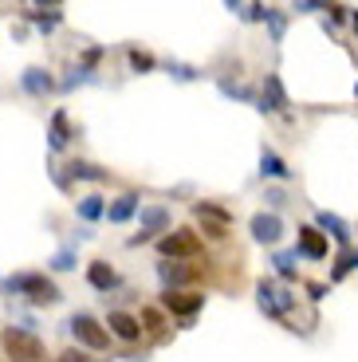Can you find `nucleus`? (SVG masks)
<instances>
[{
	"label": "nucleus",
	"instance_id": "obj_21",
	"mask_svg": "<svg viewBox=\"0 0 358 362\" xmlns=\"http://www.w3.org/2000/svg\"><path fill=\"white\" fill-rule=\"evenodd\" d=\"M264 20L272 24V40H284V16L276 8H264Z\"/></svg>",
	"mask_w": 358,
	"mask_h": 362
},
{
	"label": "nucleus",
	"instance_id": "obj_15",
	"mask_svg": "<svg viewBox=\"0 0 358 362\" xmlns=\"http://www.w3.org/2000/svg\"><path fill=\"white\" fill-rule=\"evenodd\" d=\"M138 213V197L134 193H122V197L115 201V205L107 209V217H110V225H122V221H130Z\"/></svg>",
	"mask_w": 358,
	"mask_h": 362
},
{
	"label": "nucleus",
	"instance_id": "obj_5",
	"mask_svg": "<svg viewBox=\"0 0 358 362\" xmlns=\"http://www.w3.org/2000/svg\"><path fill=\"white\" fill-rule=\"evenodd\" d=\"M71 335L79 339V346H87V351H103V346L110 343L107 331H103V327L95 323L91 315H75L71 319Z\"/></svg>",
	"mask_w": 358,
	"mask_h": 362
},
{
	"label": "nucleus",
	"instance_id": "obj_14",
	"mask_svg": "<svg viewBox=\"0 0 358 362\" xmlns=\"http://www.w3.org/2000/svg\"><path fill=\"white\" fill-rule=\"evenodd\" d=\"M260 173H264V177H276V181H287V177H291L287 162H284L279 154H272V150H264V154H260Z\"/></svg>",
	"mask_w": 358,
	"mask_h": 362
},
{
	"label": "nucleus",
	"instance_id": "obj_25",
	"mask_svg": "<svg viewBox=\"0 0 358 362\" xmlns=\"http://www.w3.org/2000/svg\"><path fill=\"white\" fill-rule=\"evenodd\" d=\"M59 362H91V358H87L83 351H63V354H59Z\"/></svg>",
	"mask_w": 358,
	"mask_h": 362
},
{
	"label": "nucleus",
	"instance_id": "obj_19",
	"mask_svg": "<svg viewBox=\"0 0 358 362\" xmlns=\"http://www.w3.org/2000/svg\"><path fill=\"white\" fill-rule=\"evenodd\" d=\"M71 177H83V181H103L107 173H103L99 165H91V162H71Z\"/></svg>",
	"mask_w": 358,
	"mask_h": 362
},
{
	"label": "nucleus",
	"instance_id": "obj_20",
	"mask_svg": "<svg viewBox=\"0 0 358 362\" xmlns=\"http://www.w3.org/2000/svg\"><path fill=\"white\" fill-rule=\"evenodd\" d=\"M79 217H83V221L103 217V197H83V201H79Z\"/></svg>",
	"mask_w": 358,
	"mask_h": 362
},
{
	"label": "nucleus",
	"instance_id": "obj_16",
	"mask_svg": "<svg viewBox=\"0 0 358 362\" xmlns=\"http://www.w3.org/2000/svg\"><path fill=\"white\" fill-rule=\"evenodd\" d=\"M20 83H24V90H32V95H47V90H52V75H47L44 67H28Z\"/></svg>",
	"mask_w": 358,
	"mask_h": 362
},
{
	"label": "nucleus",
	"instance_id": "obj_6",
	"mask_svg": "<svg viewBox=\"0 0 358 362\" xmlns=\"http://www.w3.org/2000/svg\"><path fill=\"white\" fill-rule=\"evenodd\" d=\"M252 236H256L260 245H276L279 236H284V221L276 213H256L252 217Z\"/></svg>",
	"mask_w": 358,
	"mask_h": 362
},
{
	"label": "nucleus",
	"instance_id": "obj_9",
	"mask_svg": "<svg viewBox=\"0 0 358 362\" xmlns=\"http://www.w3.org/2000/svg\"><path fill=\"white\" fill-rule=\"evenodd\" d=\"M166 225H170V213H166V209H142V236H134L130 245H142V240H150V236L161 233Z\"/></svg>",
	"mask_w": 358,
	"mask_h": 362
},
{
	"label": "nucleus",
	"instance_id": "obj_24",
	"mask_svg": "<svg viewBox=\"0 0 358 362\" xmlns=\"http://www.w3.org/2000/svg\"><path fill=\"white\" fill-rule=\"evenodd\" d=\"M291 264H296V256H287V252H279V256H276V268L284 272V276H291Z\"/></svg>",
	"mask_w": 358,
	"mask_h": 362
},
{
	"label": "nucleus",
	"instance_id": "obj_2",
	"mask_svg": "<svg viewBox=\"0 0 358 362\" xmlns=\"http://www.w3.org/2000/svg\"><path fill=\"white\" fill-rule=\"evenodd\" d=\"M8 288L20 291V296H28L32 303H59V288L47 280L44 272H20V276L8 280Z\"/></svg>",
	"mask_w": 358,
	"mask_h": 362
},
{
	"label": "nucleus",
	"instance_id": "obj_10",
	"mask_svg": "<svg viewBox=\"0 0 358 362\" xmlns=\"http://www.w3.org/2000/svg\"><path fill=\"white\" fill-rule=\"evenodd\" d=\"M161 303H166L173 315H193V311H197L205 299H201V296H189V291H166V299H161Z\"/></svg>",
	"mask_w": 358,
	"mask_h": 362
},
{
	"label": "nucleus",
	"instance_id": "obj_3",
	"mask_svg": "<svg viewBox=\"0 0 358 362\" xmlns=\"http://www.w3.org/2000/svg\"><path fill=\"white\" fill-rule=\"evenodd\" d=\"M158 248H161V256H166V260H185V256H197L201 252V240H197V233H193V228H178V233L161 236Z\"/></svg>",
	"mask_w": 358,
	"mask_h": 362
},
{
	"label": "nucleus",
	"instance_id": "obj_22",
	"mask_svg": "<svg viewBox=\"0 0 358 362\" xmlns=\"http://www.w3.org/2000/svg\"><path fill=\"white\" fill-rule=\"evenodd\" d=\"M350 268H358V252H347V256H342L339 268H335V280H342V276H347Z\"/></svg>",
	"mask_w": 358,
	"mask_h": 362
},
{
	"label": "nucleus",
	"instance_id": "obj_13",
	"mask_svg": "<svg viewBox=\"0 0 358 362\" xmlns=\"http://www.w3.org/2000/svg\"><path fill=\"white\" fill-rule=\"evenodd\" d=\"M264 110H287V95H284L279 75H268V83H264Z\"/></svg>",
	"mask_w": 358,
	"mask_h": 362
},
{
	"label": "nucleus",
	"instance_id": "obj_7",
	"mask_svg": "<svg viewBox=\"0 0 358 362\" xmlns=\"http://www.w3.org/2000/svg\"><path fill=\"white\" fill-rule=\"evenodd\" d=\"M158 276H161V284L166 288H181V284H193L201 276V268H189V264H178V260H166V264H158Z\"/></svg>",
	"mask_w": 358,
	"mask_h": 362
},
{
	"label": "nucleus",
	"instance_id": "obj_26",
	"mask_svg": "<svg viewBox=\"0 0 358 362\" xmlns=\"http://www.w3.org/2000/svg\"><path fill=\"white\" fill-rule=\"evenodd\" d=\"M142 319H146V327H161V315H158V311H142ZM142 319H138V323H142Z\"/></svg>",
	"mask_w": 358,
	"mask_h": 362
},
{
	"label": "nucleus",
	"instance_id": "obj_12",
	"mask_svg": "<svg viewBox=\"0 0 358 362\" xmlns=\"http://www.w3.org/2000/svg\"><path fill=\"white\" fill-rule=\"evenodd\" d=\"M299 252H307L311 260H323V256H327V240H323L319 228H299Z\"/></svg>",
	"mask_w": 358,
	"mask_h": 362
},
{
	"label": "nucleus",
	"instance_id": "obj_23",
	"mask_svg": "<svg viewBox=\"0 0 358 362\" xmlns=\"http://www.w3.org/2000/svg\"><path fill=\"white\" fill-rule=\"evenodd\" d=\"M130 67H134V71H150L154 59H150V55H142V52H130Z\"/></svg>",
	"mask_w": 358,
	"mask_h": 362
},
{
	"label": "nucleus",
	"instance_id": "obj_17",
	"mask_svg": "<svg viewBox=\"0 0 358 362\" xmlns=\"http://www.w3.org/2000/svg\"><path fill=\"white\" fill-rule=\"evenodd\" d=\"M319 228H327V233H331L335 240H342V245L350 240V228H347V221H342V217H335V213H319Z\"/></svg>",
	"mask_w": 358,
	"mask_h": 362
},
{
	"label": "nucleus",
	"instance_id": "obj_18",
	"mask_svg": "<svg viewBox=\"0 0 358 362\" xmlns=\"http://www.w3.org/2000/svg\"><path fill=\"white\" fill-rule=\"evenodd\" d=\"M47 142H52V150H63V146H67V115H63V110L52 115V134H47Z\"/></svg>",
	"mask_w": 358,
	"mask_h": 362
},
{
	"label": "nucleus",
	"instance_id": "obj_11",
	"mask_svg": "<svg viewBox=\"0 0 358 362\" xmlns=\"http://www.w3.org/2000/svg\"><path fill=\"white\" fill-rule=\"evenodd\" d=\"M87 280H91V288L110 291V288L118 284V276H115V268H110L107 260H91V268H87Z\"/></svg>",
	"mask_w": 358,
	"mask_h": 362
},
{
	"label": "nucleus",
	"instance_id": "obj_4",
	"mask_svg": "<svg viewBox=\"0 0 358 362\" xmlns=\"http://www.w3.org/2000/svg\"><path fill=\"white\" fill-rule=\"evenodd\" d=\"M256 296H260V308L268 311L272 319H284L287 311H291V296H287L279 284H272V280H260Z\"/></svg>",
	"mask_w": 358,
	"mask_h": 362
},
{
	"label": "nucleus",
	"instance_id": "obj_27",
	"mask_svg": "<svg viewBox=\"0 0 358 362\" xmlns=\"http://www.w3.org/2000/svg\"><path fill=\"white\" fill-rule=\"evenodd\" d=\"M55 268H59V272L71 268V252H59V256H55Z\"/></svg>",
	"mask_w": 358,
	"mask_h": 362
},
{
	"label": "nucleus",
	"instance_id": "obj_8",
	"mask_svg": "<svg viewBox=\"0 0 358 362\" xmlns=\"http://www.w3.org/2000/svg\"><path fill=\"white\" fill-rule=\"evenodd\" d=\"M107 327L122 339V343H138V339H142V323H138L134 315H126V311H110Z\"/></svg>",
	"mask_w": 358,
	"mask_h": 362
},
{
	"label": "nucleus",
	"instance_id": "obj_1",
	"mask_svg": "<svg viewBox=\"0 0 358 362\" xmlns=\"http://www.w3.org/2000/svg\"><path fill=\"white\" fill-rule=\"evenodd\" d=\"M0 346H4V354H8L12 362H44V343H40V335H32L24 327H8V331L0 335Z\"/></svg>",
	"mask_w": 358,
	"mask_h": 362
}]
</instances>
